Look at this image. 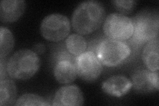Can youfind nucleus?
Masks as SVG:
<instances>
[{
  "instance_id": "8",
  "label": "nucleus",
  "mask_w": 159,
  "mask_h": 106,
  "mask_svg": "<svg viewBox=\"0 0 159 106\" xmlns=\"http://www.w3.org/2000/svg\"><path fill=\"white\" fill-rule=\"evenodd\" d=\"M84 103V95L80 88L76 85H66L57 90L52 105L80 106Z\"/></svg>"
},
{
  "instance_id": "1",
  "label": "nucleus",
  "mask_w": 159,
  "mask_h": 106,
  "mask_svg": "<svg viewBox=\"0 0 159 106\" xmlns=\"http://www.w3.org/2000/svg\"><path fill=\"white\" fill-rule=\"evenodd\" d=\"M106 17L103 5L96 0L82 2L74 9L71 18L73 29L81 35L96 31L101 27Z\"/></svg>"
},
{
  "instance_id": "21",
  "label": "nucleus",
  "mask_w": 159,
  "mask_h": 106,
  "mask_svg": "<svg viewBox=\"0 0 159 106\" xmlns=\"http://www.w3.org/2000/svg\"><path fill=\"white\" fill-rule=\"evenodd\" d=\"M149 79L154 87L155 88L157 91L159 90V82H158V72H152L149 71Z\"/></svg>"
},
{
  "instance_id": "20",
  "label": "nucleus",
  "mask_w": 159,
  "mask_h": 106,
  "mask_svg": "<svg viewBox=\"0 0 159 106\" xmlns=\"http://www.w3.org/2000/svg\"><path fill=\"white\" fill-rule=\"evenodd\" d=\"M6 58H0V78H1V80L7 78V76H9L7 70V60L5 59Z\"/></svg>"
},
{
  "instance_id": "10",
  "label": "nucleus",
  "mask_w": 159,
  "mask_h": 106,
  "mask_svg": "<svg viewBox=\"0 0 159 106\" xmlns=\"http://www.w3.org/2000/svg\"><path fill=\"white\" fill-rule=\"evenodd\" d=\"M26 7L24 0H3L0 3V19L3 23H13L22 16Z\"/></svg>"
},
{
  "instance_id": "7",
  "label": "nucleus",
  "mask_w": 159,
  "mask_h": 106,
  "mask_svg": "<svg viewBox=\"0 0 159 106\" xmlns=\"http://www.w3.org/2000/svg\"><path fill=\"white\" fill-rule=\"evenodd\" d=\"M77 76L84 81L91 82L96 80L102 73L103 64L95 53L86 50L76 58Z\"/></svg>"
},
{
  "instance_id": "9",
  "label": "nucleus",
  "mask_w": 159,
  "mask_h": 106,
  "mask_svg": "<svg viewBox=\"0 0 159 106\" xmlns=\"http://www.w3.org/2000/svg\"><path fill=\"white\" fill-rule=\"evenodd\" d=\"M132 88L131 80L123 75L111 76L102 84L103 92L115 98L123 97L130 92Z\"/></svg>"
},
{
  "instance_id": "3",
  "label": "nucleus",
  "mask_w": 159,
  "mask_h": 106,
  "mask_svg": "<svg viewBox=\"0 0 159 106\" xmlns=\"http://www.w3.org/2000/svg\"><path fill=\"white\" fill-rule=\"evenodd\" d=\"M41 67L39 54L30 49H21L7 60V70L9 77L19 80H27L34 76Z\"/></svg>"
},
{
  "instance_id": "2",
  "label": "nucleus",
  "mask_w": 159,
  "mask_h": 106,
  "mask_svg": "<svg viewBox=\"0 0 159 106\" xmlns=\"http://www.w3.org/2000/svg\"><path fill=\"white\" fill-rule=\"evenodd\" d=\"M158 12L143 10L131 18L134 31L127 43L131 48L133 47L138 50L151 40L158 37Z\"/></svg>"
},
{
  "instance_id": "11",
  "label": "nucleus",
  "mask_w": 159,
  "mask_h": 106,
  "mask_svg": "<svg viewBox=\"0 0 159 106\" xmlns=\"http://www.w3.org/2000/svg\"><path fill=\"white\" fill-rule=\"evenodd\" d=\"M53 74L60 84H68L73 82L77 78L75 63L70 60H61L53 65Z\"/></svg>"
},
{
  "instance_id": "19",
  "label": "nucleus",
  "mask_w": 159,
  "mask_h": 106,
  "mask_svg": "<svg viewBox=\"0 0 159 106\" xmlns=\"http://www.w3.org/2000/svg\"><path fill=\"white\" fill-rule=\"evenodd\" d=\"M114 6L123 13H129L135 9L137 5V2L135 0H115L113 1Z\"/></svg>"
},
{
  "instance_id": "17",
  "label": "nucleus",
  "mask_w": 159,
  "mask_h": 106,
  "mask_svg": "<svg viewBox=\"0 0 159 106\" xmlns=\"http://www.w3.org/2000/svg\"><path fill=\"white\" fill-rule=\"evenodd\" d=\"M48 101L39 95L34 94H25L16 101L15 105H51Z\"/></svg>"
},
{
  "instance_id": "5",
  "label": "nucleus",
  "mask_w": 159,
  "mask_h": 106,
  "mask_svg": "<svg viewBox=\"0 0 159 106\" xmlns=\"http://www.w3.org/2000/svg\"><path fill=\"white\" fill-rule=\"evenodd\" d=\"M103 31L107 38L127 41L133 36L134 25L131 18L119 13H112L104 20Z\"/></svg>"
},
{
  "instance_id": "22",
  "label": "nucleus",
  "mask_w": 159,
  "mask_h": 106,
  "mask_svg": "<svg viewBox=\"0 0 159 106\" xmlns=\"http://www.w3.org/2000/svg\"><path fill=\"white\" fill-rule=\"evenodd\" d=\"M46 50V47L43 43H39L36 44L33 47V51L37 53V54H43Z\"/></svg>"
},
{
  "instance_id": "16",
  "label": "nucleus",
  "mask_w": 159,
  "mask_h": 106,
  "mask_svg": "<svg viewBox=\"0 0 159 106\" xmlns=\"http://www.w3.org/2000/svg\"><path fill=\"white\" fill-rule=\"evenodd\" d=\"M14 37L6 27H0V58H6L14 47Z\"/></svg>"
},
{
  "instance_id": "15",
  "label": "nucleus",
  "mask_w": 159,
  "mask_h": 106,
  "mask_svg": "<svg viewBox=\"0 0 159 106\" xmlns=\"http://www.w3.org/2000/svg\"><path fill=\"white\" fill-rule=\"evenodd\" d=\"M64 44L68 51L76 57L86 51L88 48L86 40L82 35L78 33H73L68 35Z\"/></svg>"
},
{
  "instance_id": "12",
  "label": "nucleus",
  "mask_w": 159,
  "mask_h": 106,
  "mask_svg": "<svg viewBox=\"0 0 159 106\" xmlns=\"http://www.w3.org/2000/svg\"><path fill=\"white\" fill-rule=\"evenodd\" d=\"M158 37L148 42L143 48L142 53L143 61L148 70L152 72H158L159 55Z\"/></svg>"
},
{
  "instance_id": "18",
  "label": "nucleus",
  "mask_w": 159,
  "mask_h": 106,
  "mask_svg": "<svg viewBox=\"0 0 159 106\" xmlns=\"http://www.w3.org/2000/svg\"><path fill=\"white\" fill-rule=\"evenodd\" d=\"M52 54V60L53 65L58 61L65 60H70V61H72L75 63V60L76 58V57L73 56L72 54H71L68 51L64 43L58 44V46H57L55 49H54Z\"/></svg>"
},
{
  "instance_id": "6",
  "label": "nucleus",
  "mask_w": 159,
  "mask_h": 106,
  "mask_svg": "<svg viewBox=\"0 0 159 106\" xmlns=\"http://www.w3.org/2000/svg\"><path fill=\"white\" fill-rule=\"evenodd\" d=\"M70 28V21L66 16L52 13L43 19L40 31L42 36L47 41L59 42L68 36Z\"/></svg>"
},
{
  "instance_id": "13",
  "label": "nucleus",
  "mask_w": 159,
  "mask_h": 106,
  "mask_svg": "<svg viewBox=\"0 0 159 106\" xmlns=\"http://www.w3.org/2000/svg\"><path fill=\"white\" fill-rule=\"evenodd\" d=\"M149 71L147 69H137L131 75L133 87L139 93H151L157 91L149 79Z\"/></svg>"
},
{
  "instance_id": "4",
  "label": "nucleus",
  "mask_w": 159,
  "mask_h": 106,
  "mask_svg": "<svg viewBox=\"0 0 159 106\" xmlns=\"http://www.w3.org/2000/svg\"><path fill=\"white\" fill-rule=\"evenodd\" d=\"M131 52V47L125 41L105 38L99 43L95 53L103 65L115 67L126 61Z\"/></svg>"
},
{
  "instance_id": "14",
  "label": "nucleus",
  "mask_w": 159,
  "mask_h": 106,
  "mask_svg": "<svg viewBox=\"0 0 159 106\" xmlns=\"http://www.w3.org/2000/svg\"><path fill=\"white\" fill-rule=\"evenodd\" d=\"M17 88L12 80L6 78L0 81V105L9 106L16 104Z\"/></svg>"
}]
</instances>
